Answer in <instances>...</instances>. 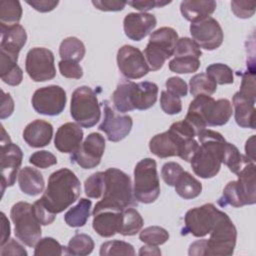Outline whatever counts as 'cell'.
<instances>
[{"label": "cell", "instance_id": "obj_1", "mask_svg": "<svg viewBox=\"0 0 256 256\" xmlns=\"http://www.w3.org/2000/svg\"><path fill=\"white\" fill-rule=\"evenodd\" d=\"M80 181L68 168L53 172L40 200L54 214H58L72 205L80 196Z\"/></svg>", "mask_w": 256, "mask_h": 256}, {"label": "cell", "instance_id": "obj_2", "mask_svg": "<svg viewBox=\"0 0 256 256\" xmlns=\"http://www.w3.org/2000/svg\"><path fill=\"white\" fill-rule=\"evenodd\" d=\"M197 137L200 144L190 160L192 170L200 178H213L220 171L226 140L211 129L202 130Z\"/></svg>", "mask_w": 256, "mask_h": 256}, {"label": "cell", "instance_id": "obj_3", "mask_svg": "<svg viewBox=\"0 0 256 256\" xmlns=\"http://www.w3.org/2000/svg\"><path fill=\"white\" fill-rule=\"evenodd\" d=\"M105 188L102 200L96 203L92 214L110 209L122 211L134 204L131 178L117 168H108L105 172Z\"/></svg>", "mask_w": 256, "mask_h": 256}, {"label": "cell", "instance_id": "obj_4", "mask_svg": "<svg viewBox=\"0 0 256 256\" xmlns=\"http://www.w3.org/2000/svg\"><path fill=\"white\" fill-rule=\"evenodd\" d=\"M134 198L144 204L153 203L160 195V182L156 161L152 158L140 160L134 168Z\"/></svg>", "mask_w": 256, "mask_h": 256}, {"label": "cell", "instance_id": "obj_5", "mask_svg": "<svg viewBox=\"0 0 256 256\" xmlns=\"http://www.w3.org/2000/svg\"><path fill=\"white\" fill-rule=\"evenodd\" d=\"M232 105L228 99L215 100L209 95L196 96L187 111L201 119L206 126L225 125L232 116Z\"/></svg>", "mask_w": 256, "mask_h": 256}, {"label": "cell", "instance_id": "obj_6", "mask_svg": "<svg viewBox=\"0 0 256 256\" xmlns=\"http://www.w3.org/2000/svg\"><path fill=\"white\" fill-rule=\"evenodd\" d=\"M70 114L84 128H91L100 120L101 110L95 91L88 86L76 88L71 96Z\"/></svg>", "mask_w": 256, "mask_h": 256}, {"label": "cell", "instance_id": "obj_7", "mask_svg": "<svg viewBox=\"0 0 256 256\" xmlns=\"http://www.w3.org/2000/svg\"><path fill=\"white\" fill-rule=\"evenodd\" d=\"M14 224L15 236L26 246L33 247L41 239V224L33 213V205L20 201L15 203L10 211Z\"/></svg>", "mask_w": 256, "mask_h": 256}, {"label": "cell", "instance_id": "obj_8", "mask_svg": "<svg viewBox=\"0 0 256 256\" xmlns=\"http://www.w3.org/2000/svg\"><path fill=\"white\" fill-rule=\"evenodd\" d=\"M206 239L204 256H230L234 253L237 230L229 216L221 212L215 226Z\"/></svg>", "mask_w": 256, "mask_h": 256}, {"label": "cell", "instance_id": "obj_9", "mask_svg": "<svg viewBox=\"0 0 256 256\" xmlns=\"http://www.w3.org/2000/svg\"><path fill=\"white\" fill-rule=\"evenodd\" d=\"M23 152L21 148L12 143L9 135L1 126V191L2 195L6 187H11L15 184L16 176L22 164Z\"/></svg>", "mask_w": 256, "mask_h": 256}, {"label": "cell", "instance_id": "obj_10", "mask_svg": "<svg viewBox=\"0 0 256 256\" xmlns=\"http://www.w3.org/2000/svg\"><path fill=\"white\" fill-rule=\"evenodd\" d=\"M221 212L212 203H206L188 210L184 217L182 235L191 234L198 238L206 236L212 231Z\"/></svg>", "mask_w": 256, "mask_h": 256}, {"label": "cell", "instance_id": "obj_11", "mask_svg": "<svg viewBox=\"0 0 256 256\" xmlns=\"http://www.w3.org/2000/svg\"><path fill=\"white\" fill-rule=\"evenodd\" d=\"M25 70L35 82L52 80L56 76L53 52L44 47H34L26 55Z\"/></svg>", "mask_w": 256, "mask_h": 256}, {"label": "cell", "instance_id": "obj_12", "mask_svg": "<svg viewBox=\"0 0 256 256\" xmlns=\"http://www.w3.org/2000/svg\"><path fill=\"white\" fill-rule=\"evenodd\" d=\"M66 101V92L58 85H49L37 89L31 99L34 110L46 116L61 114L65 108Z\"/></svg>", "mask_w": 256, "mask_h": 256}, {"label": "cell", "instance_id": "obj_13", "mask_svg": "<svg viewBox=\"0 0 256 256\" xmlns=\"http://www.w3.org/2000/svg\"><path fill=\"white\" fill-rule=\"evenodd\" d=\"M105 151V139L97 132L90 133L80 147L71 154L70 160L83 169H92L98 166Z\"/></svg>", "mask_w": 256, "mask_h": 256}, {"label": "cell", "instance_id": "obj_14", "mask_svg": "<svg viewBox=\"0 0 256 256\" xmlns=\"http://www.w3.org/2000/svg\"><path fill=\"white\" fill-rule=\"evenodd\" d=\"M190 34L192 40L199 46V48L208 51L219 48L224 38L220 24L211 16L191 23Z\"/></svg>", "mask_w": 256, "mask_h": 256}, {"label": "cell", "instance_id": "obj_15", "mask_svg": "<svg viewBox=\"0 0 256 256\" xmlns=\"http://www.w3.org/2000/svg\"><path fill=\"white\" fill-rule=\"evenodd\" d=\"M117 65L127 79H140L150 71L142 51L131 45H123L117 52Z\"/></svg>", "mask_w": 256, "mask_h": 256}, {"label": "cell", "instance_id": "obj_16", "mask_svg": "<svg viewBox=\"0 0 256 256\" xmlns=\"http://www.w3.org/2000/svg\"><path fill=\"white\" fill-rule=\"evenodd\" d=\"M104 117L98 129L103 131L107 139L111 142H119L123 140L130 133L133 120L129 115H121L117 113L108 101L103 102Z\"/></svg>", "mask_w": 256, "mask_h": 256}, {"label": "cell", "instance_id": "obj_17", "mask_svg": "<svg viewBox=\"0 0 256 256\" xmlns=\"http://www.w3.org/2000/svg\"><path fill=\"white\" fill-rule=\"evenodd\" d=\"M157 25V19L150 13H129L123 20L125 35L133 41H141Z\"/></svg>", "mask_w": 256, "mask_h": 256}, {"label": "cell", "instance_id": "obj_18", "mask_svg": "<svg viewBox=\"0 0 256 256\" xmlns=\"http://www.w3.org/2000/svg\"><path fill=\"white\" fill-rule=\"evenodd\" d=\"M83 140V130L80 125L67 122L56 131L54 138L55 148L62 153L73 154L80 147Z\"/></svg>", "mask_w": 256, "mask_h": 256}, {"label": "cell", "instance_id": "obj_19", "mask_svg": "<svg viewBox=\"0 0 256 256\" xmlns=\"http://www.w3.org/2000/svg\"><path fill=\"white\" fill-rule=\"evenodd\" d=\"M0 52H4L18 59L19 52L27 41V34L25 29L21 25L15 24L11 26H0Z\"/></svg>", "mask_w": 256, "mask_h": 256}, {"label": "cell", "instance_id": "obj_20", "mask_svg": "<svg viewBox=\"0 0 256 256\" xmlns=\"http://www.w3.org/2000/svg\"><path fill=\"white\" fill-rule=\"evenodd\" d=\"M53 126L44 120L36 119L30 122L23 131L24 141L33 148H41L51 142Z\"/></svg>", "mask_w": 256, "mask_h": 256}, {"label": "cell", "instance_id": "obj_21", "mask_svg": "<svg viewBox=\"0 0 256 256\" xmlns=\"http://www.w3.org/2000/svg\"><path fill=\"white\" fill-rule=\"evenodd\" d=\"M122 211L106 209L94 214L92 222L93 229L98 235L105 238L119 233L122 222Z\"/></svg>", "mask_w": 256, "mask_h": 256}, {"label": "cell", "instance_id": "obj_22", "mask_svg": "<svg viewBox=\"0 0 256 256\" xmlns=\"http://www.w3.org/2000/svg\"><path fill=\"white\" fill-rule=\"evenodd\" d=\"M157 96L158 86L154 82H134L131 96V102L134 109L147 110L151 108L157 101Z\"/></svg>", "mask_w": 256, "mask_h": 256}, {"label": "cell", "instance_id": "obj_23", "mask_svg": "<svg viewBox=\"0 0 256 256\" xmlns=\"http://www.w3.org/2000/svg\"><path fill=\"white\" fill-rule=\"evenodd\" d=\"M234 117L238 126L255 129V101H252L239 92L233 96Z\"/></svg>", "mask_w": 256, "mask_h": 256}, {"label": "cell", "instance_id": "obj_24", "mask_svg": "<svg viewBox=\"0 0 256 256\" xmlns=\"http://www.w3.org/2000/svg\"><path fill=\"white\" fill-rule=\"evenodd\" d=\"M217 3L213 0H185L180 4L183 17L191 23L209 17L216 9Z\"/></svg>", "mask_w": 256, "mask_h": 256}, {"label": "cell", "instance_id": "obj_25", "mask_svg": "<svg viewBox=\"0 0 256 256\" xmlns=\"http://www.w3.org/2000/svg\"><path fill=\"white\" fill-rule=\"evenodd\" d=\"M18 184L20 190L29 196H36L43 192L45 181L42 173L32 167L25 166L19 171Z\"/></svg>", "mask_w": 256, "mask_h": 256}, {"label": "cell", "instance_id": "obj_26", "mask_svg": "<svg viewBox=\"0 0 256 256\" xmlns=\"http://www.w3.org/2000/svg\"><path fill=\"white\" fill-rule=\"evenodd\" d=\"M237 183L241 189L247 205L256 202V168L254 162L246 164L237 174Z\"/></svg>", "mask_w": 256, "mask_h": 256}, {"label": "cell", "instance_id": "obj_27", "mask_svg": "<svg viewBox=\"0 0 256 256\" xmlns=\"http://www.w3.org/2000/svg\"><path fill=\"white\" fill-rule=\"evenodd\" d=\"M18 59L0 52V75L4 83L10 86H17L22 82L23 71L17 65Z\"/></svg>", "mask_w": 256, "mask_h": 256}, {"label": "cell", "instance_id": "obj_28", "mask_svg": "<svg viewBox=\"0 0 256 256\" xmlns=\"http://www.w3.org/2000/svg\"><path fill=\"white\" fill-rule=\"evenodd\" d=\"M176 193L183 199H193L202 192V184L187 171H183L175 185Z\"/></svg>", "mask_w": 256, "mask_h": 256}, {"label": "cell", "instance_id": "obj_29", "mask_svg": "<svg viewBox=\"0 0 256 256\" xmlns=\"http://www.w3.org/2000/svg\"><path fill=\"white\" fill-rule=\"evenodd\" d=\"M92 202L89 199L81 198L78 203L70 208L64 215L66 224L70 227H82L86 224L90 216Z\"/></svg>", "mask_w": 256, "mask_h": 256}, {"label": "cell", "instance_id": "obj_30", "mask_svg": "<svg viewBox=\"0 0 256 256\" xmlns=\"http://www.w3.org/2000/svg\"><path fill=\"white\" fill-rule=\"evenodd\" d=\"M133 85L134 82L130 80L121 81L117 85L115 91L112 94V101L117 111L125 113L134 110L131 102Z\"/></svg>", "mask_w": 256, "mask_h": 256}, {"label": "cell", "instance_id": "obj_31", "mask_svg": "<svg viewBox=\"0 0 256 256\" xmlns=\"http://www.w3.org/2000/svg\"><path fill=\"white\" fill-rule=\"evenodd\" d=\"M85 46L83 42L76 37L65 38L59 46V55L61 60H71L80 62L85 56Z\"/></svg>", "mask_w": 256, "mask_h": 256}, {"label": "cell", "instance_id": "obj_32", "mask_svg": "<svg viewBox=\"0 0 256 256\" xmlns=\"http://www.w3.org/2000/svg\"><path fill=\"white\" fill-rule=\"evenodd\" d=\"M249 162L254 161L249 159L247 156L242 155L234 144L226 141L223 150L222 163H224L232 173L237 174Z\"/></svg>", "mask_w": 256, "mask_h": 256}, {"label": "cell", "instance_id": "obj_33", "mask_svg": "<svg viewBox=\"0 0 256 256\" xmlns=\"http://www.w3.org/2000/svg\"><path fill=\"white\" fill-rule=\"evenodd\" d=\"M144 221L140 213L134 208H126L122 211V222L119 234L123 236H133L140 232Z\"/></svg>", "mask_w": 256, "mask_h": 256}, {"label": "cell", "instance_id": "obj_34", "mask_svg": "<svg viewBox=\"0 0 256 256\" xmlns=\"http://www.w3.org/2000/svg\"><path fill=\"white\" fill-rule=\"evenodd\" d=\"M22 17V7L17 0L0 1V26L18 24Z\"/></svg>", "mask_w": 256, "mask_h": 256}, {"label": "cell", "instance_id": "obj_35", "mask_svg": "<svg viewBox=\"0 0 256 256\" xmlns=\"http://www.w3.org/2000/svg\"><path fill=\"white\" fill-rule=\"evenodd\" d=\"M218 204L221 207L230 205V206H233L236 208L247 205L244 195H243L241 189L239 188L237 180L230 181L226 184V186L223 189L222 196L218 199Z\"/></svg>", "mask_w": 256, "mask_h": 256}, {"label": "cell", "instance_id": "obj_36", "mask_svg": "<svg viewBox=\"0 0 256 256\" xmlns=\"http://www.w3.org/2000/svg\"><path fill=\"white\" fill-rule=\"evenodd\" d=\"M190 93L196 97L198 95H212L217 90V84L206 74L199 73L194 75L189 81Z\"/></svg>", "mask_w": 256, "mask_h": 256}, {"label": "cell", "instance_id": "obj_37", "mask_svg": "<svg viewBox=\"0 0 256 256\" xmlns=\"http://www.w3.org/2000/svg\"><path fill=\"white\" fill-rule=\"evenodd\" d=\"M94 249V241L91 236L84 233H76L68 242V255L85 256Z\"/></svg>", "mask_w": 256, "mask_h": 256}, {"label": "cell", "instance_id": "obj_38", "mask_svg": "<svg viewBox=\"0 0 256 256\" xmlns=\"http://www.w3.org/2000/svg\"><path fill=\"white\" fill-rule=\"evenodd\" d=\"M35 256H42V255H68L67 247L61 245L57 240L52 237H45L40 239L36 245L34 250Z\"/></svg>", "mask_w": 256, "mask_h": 256}, {"label": "cell", "instance_id": "obj_39", "mask_svg": "<svg viewBox=\"0 0 256 256\" xmlns=\"http://www.w3.org/2000/svg\"><path fill=\"white\" fill-rule=\"evenodd\" d=\"M169 69L177 74H189L196 72L200 67V59L193 56L174 57L170 60Z\"/></svg>", "mask_w": 256, "mask_h": 256}, {"label": "cell", "instance_id": "obj_40", "mask_svg": "<svg viewBox=\"0 0 256 256\" xmlns=\"http://www.w3.org/2000/svg\"><path fill=\"white\" fill-rule=\"evenodd\" d=\"M139 239L145 244L159 246L167 242L169 233L166 229L160 226H149L140 231Z\"/></svg>", "mask_w": 256, "mask_h": 256}, {"label": "cell", "instance_id": "obj_41", "mask_svg": "<svg viewBox=\"0 0 256 256\" xmlns=\"http://www.w3.org/2000/svg\"><path fill=\"white\" fill-rule=\"evenodd\" d=\"M206 74L219 85L232 84L234 76L232 69L223 63H213L206 68Z\"/></svg>", "mask_w": 256, "mask_h": 256}, {"label": "cell", "instance_id": "obj_42", "mask_svg": "<svg viewBox=\"0 0 256 256\" xmlns=\"http://www.w3.org/2000/svg\"><path fill=\"white\" fill-rule=\"evenodd\" d=\"M105 188V173L96 172L90 175L84 183L85 194L89 198L98 199L103 195Z\"/></svg>", "mask_w": 256, "mask_h": 256}, {"label": "cell", "instance_id": "obj_43", "mask_svg": "<svg viewBox=\"0 0 256 256\" xmlns=\"http://www.w3.org/2000/svg\"><path fill=\"white\" fill-rule=\"evenodd\" d=\"M99 254L101 256H112V255H135L134 247L125 241L112 240L104 242L100 247Z\"/></svg>", "mask_w": 256, "mask_h": 256}, {"label": "cell", "instance_id": "obj_44", "mask_svg": "<svg viewBox=\"0 0 256 256\" xmlns=\"http://www.w3.org/2000/svg\"><path fill=\"white\" fill-rule=\"evenodd\" d=\"M173 55L174 57L193 56V57L200 58L202 55V52L199 46L191 38L182 37L178 39Z\"/></svg>", "mask_w": 256, "mask_h": 256}, {"label": "cell", "instance_id": "obj_45", "mask_svg": "<svg viewBox=\"0 0 256 256\" xmlns=\"http://www.w3.org/2000/svg\"><path fill=\"white\" fill-rule=\"evenodd\" d=\"M160 106H161V109L168 115L178 114L182 110V102L180 97L166 90L161 92Z\"/></svg>", "mask_w": 256, "mask_h": 256}, {"label": "cell", "instance_id": "obj_46", "mask_svg": "<svg viewBox=\"0 0 256 256\" xmlns=\"http://www.w3.org/2000/svg\"><path fill=\"white\" fill-rule=\"evenodd\" d=\"M242 96L255 101L256 92H255V72L254 68L247 70L242 74V81L240 85V90L238 91Z\"/></svg>", "mask_w": 256, "mask_h": 256}, {"label": "cell", "instance_id": "obj_47", "mask_svg": "<svg viewBox=\"0 0 256 256\" xmlns=\"http://www.w3.org/2000/svg\"><path fill=\"white\" fill-rule=\"evenodd\" d=\"M29 162L35 167L45 169L57 164V158L54 154L47 150H40L34 152L29 157Z\"/></svg>", "mask_w": 256, "mask_h": 256}, {"label": "cell", "instance_id": "obj_48", "mask_svg": "<svg viewBox=\"0 0 256 256\" xmlns=\"http://www.w3.org/2000/svg\"><path fill=\"white\" fill-rule=\"evenodd\" d=\"M183 168L177 162H167L162 166L161 176L168 186H174L177 179L183 172Z\"/></svg>", "mask_w": 256, "mask_h": 256}, {"label": "cell", "instance_id": "obj_49", "mask_svg": "<svg viewBox=\"0 0 256 256\" xmlns=\"http://www.w3.org/2000/svg\"><path fill=\"white\" fill-rule=\"evenodd\" d=\"M255 1H231V10L234 15L241 19H248L255 13Z\"/></svg>", "mask_w": 256, "mask_h": 256}, {"label": "cell", "instance_id": "obj_50", "mask_svg": "<svg viewBox=\"0 0 256 256\" xmlns=\"http://www.w3.org/2000/svg\"><path fill=\"white\" fill-rule=\"evenodd\" d=\"M59 71L62 76L70 79H80L83 76V69L78 62L71 60H61L58 63Z\"/></svg>", "mask_w": 256, "mask_h": 256}, {"label": "cell", "instance_id": "obj_51", "mask_svg": "<svg viewBox=\"0 0 256 256\" xmlns=\"http://www.w3.org/2000/svg\"><path fill=\"white\" fill-rule=\"evenodd\" d=\"M33 213L36 217V219L38 220V222L41 225H49L51 224L56 217V214L52 213L44 204L43 202L38 199L37 201L34 202L33 204Z\"/></svg>", "mask_w": 256, "mask_h": 256}, {"label": "cell", "instance_id": "obj_52", "mask_svg": "<svg viewBox=\"0 0 256 256\" xmlns=\"http://www.w3.org/2000/svg\"><path fill=\"white\" fill-rule=\"evenodd\" d=\"M166 91L178 96V97H185L188 93V86L186 82L181 79L180 77H170L166 80L165 83Z\"/></svg>", "mask_w": 256, "mask_h": 256}, {"label": "cell", "instance_id": "obj_53", "mask_svg": "<svg viewBox=\"0 0 256 256\" xmlns=\"http://www.w3.org/2000/svg\"><path fill=\"white\" fill-rule=\"evenodd\" d=\"M0 255L1 256H27V251L24 247L14 239H9L4 245L0 246Z\"/></svg>", "mask_w": 256, "mask_h": 256}, {"label": "cell", "instance_id": "obj_54", "mask_svg": "<svg viewBox=\"0 0 256 256\" xmlns=\"http://www.w3.org/2000/svg\"><path fill=\"white\" fill-rule=\"evenodd\" d=\"M91 3L96 9L101 11H106V12L121 11L127 5L126 2L117 1V0H92Z\"/></svg>", "mask_w": 256, "mask_h": 256}, {"label": "cell", "instance_id": "obj_55", "mask_svg": "<svg viewBox=\"0 0 256 256\" xmlns=\"http://www.w3.org/2000/svg\"><path fill=\"white\" fill-rule=\"evenodd\" d=\"M128 5L132 6L136 10L146 13V11L151 10L156 7H163L171 3V1H160V0H133L126 2Z\"/></svg>", "mask_w": 256, "mask_h": 256}, {"label": "cell", "instance_id": "obj_56", "mask_svg": "<svg viewBox=\"0 0 256 256\" xmlns=\"http://www.w3.org/2000/svg\"><path fill=\"white\" fill-rule=\"evenodd\" d=\"M28 5H30L33 9H35L38 12L46 13L54 10L57 5L59 4V1L55 0H32V1H25Z\"/></svg>", "mask_w": 256, "mask_h": 256}, {"label": "cell", "instance_id": "obj_57", "mask_svg": "<svg viewBox=\"0 0 256 256\" xmlns=\"http://www.w3.org/2000/svg\"><path fill=\"white\" fill-rule=\"evenodd\" d=\"M1 96V109H0V118L5 119L12 115L14 111V101L9 93H5L3 90Z\"/></svg>", "mask_w": 256, "mask_h": 256}, {"label": "cell", "instance_id": "obj_58", "mask_svg": "<svg viewBox=\"0 0 256 256\" xmlns=\"http://www.w3.org/2000/svg\"><path fill=\"white\" fill-rule=\"evenodd\" d=\"M0 215H1V239H0L1 241H0V246H2L9 240L11 228H10L9 220L7 219L6 215L3 212H1Z\"/></svg>", "mask_w": 256, "mask_h": 256}, {"label": "cell", "instance_id": "obj_59", "mask_svg": "<svg viewBox=\"0 0 256 256\" xmlns=\"http://www.w3.org/2000/svg\"><path fill=\"white\" fill-rule=\"evenodd\" d=\"M205 248H206V239L197 240L189 246L188 254L190 256H204Z\"/></svg>", "mask_w": 256, "mask_h": 256}, {"label": "cell", "instance_id": "obj_60", "mask_svg": "<svg viewBox=\"0 0 256 256\" xmlns=\"http://www.w3.org/2000/svg\"><path fill=\"white\" fill-rule=\"evenodd\" d=\"M245 152L249 159L255 161V135H252L245 144Z\"/></svg>", "mask_w": 256, "mask_h": 256}, {"label": "cell", "instance_id": "obj_61", "mask_svg": "<svg viewBox=\"0 0 256 256\" xmlns=\"http://www.w3.org/2000/svg\"><path fill=\"white\" fill-rule=\"evenodd\" d=\"M139 255H155V256H159L161 255V251L157 246H153V245H144L140 248Z\"/></svg>", "mask_w": 256, "mask_h": 256}]
</instances>
